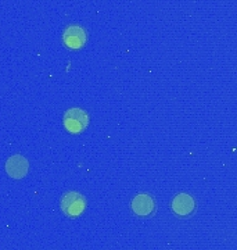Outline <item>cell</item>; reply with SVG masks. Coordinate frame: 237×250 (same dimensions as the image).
I'll return each instance as SVG.
<instances>
[{
	"mask_svg": "<svg viewBox=\"0 0 237 250\" xmlns=\"http://www.w3.org/2000/svg\"><path fill=\"white\" fill-rule=\"evenodd\" d=\"M171 207H172V211L178 217H189V215H192L194 213L196 202H194V199L190 195L180 193V195L174 197Z\"/></svg>",
	"mask_w": 237,
	"mask_h": 250,
	"instance_id": "5",
	"label": "cell"
},
{
	"mask_svg": "<svg viewBox=\"0 0 237 250\" xmlns=\"http://www.w3.org/2000/svg\"><path fill=\"white\" fill-rule=\"evenodd\" d=\"M89 116L82 108H71L64 116V126L71 134H80L86 129Z\"/></svg>",
	"mask_w": 237,
	"mask_h": 250,
	"instance_id": "1",
	"label": "cell"
},
{
	"mask_svg": "<svg viewBox=\"0 0 237 250\" xmlns=\"http://www.w3.org/2000/svg\"><path fill=\"white\" fill-rule=\"evenodd\" d=\"M86 41V34L80 27L72 25V27L67 28L64 32V43L71 47V49H79L85 45Z\"/></svg>",
	"mask_w": 237,
	"mask_h": 250,
	"instance_id": "6",
	"label": "cell"
},
{
	"mask_svg": "<svg viewBox=\"0 0 237 250\" xmlns=\"http://www.w3.org/2000/svg\"><path fill=\"white\" fill-rule=\"evenodd\" d=\"M131 208L139 217H150L156 211V200L149 193H139L132 199Z\"/></svg>",
	"mask_w": 237,
	"mask_h": 250,
	"instance_id": "3",
	"label": "cell"
},
{
	"mask_svg": "<svg viewBox=\"0 0 237 250\" xmlns=\"http://www.w3.org/2000/svg\"><path fill=\"white\" fill-rule=\"evenodd\" d=\"M85 207H86V200L78 192H70L62 196L61 210L64 211V214L68 217H72V218L78 217L83 213Z\"/></svg>",
	"mask_w": 237,
	"mask_h": 250,
	"instance_id": "2",
	"label": "cell"
},
{
	"mask_svg": "<svg viewBox=\"0 0 237 250\" xmlns=\"http://www.w3.org/2000/svg\"><path fill=\"white\" fill-rule=\"evenodd\" d=\"M28 170H29L28 160L21 154L11 156L6 163V171L11 178L22 179L28 174Z\"/></svg>",
	"mask_w": 237,
	"mask_h": 250,
	"instance_id": "4",
	"label": "cell"
}]
</instances>
